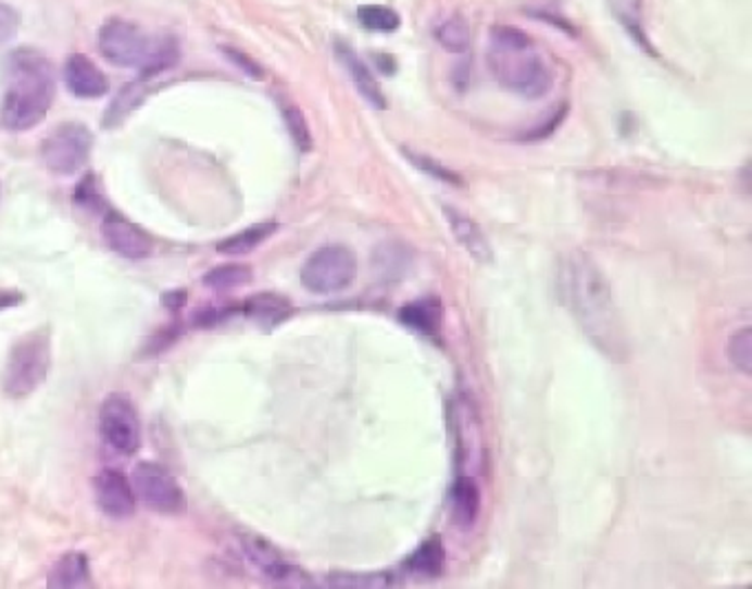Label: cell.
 I'll return each mask as SVG.
<instances>
[{
    "label": "cell",
    "instance_id": "cell-1",
    "mask_svg": "<svg viewBox=\"0 0 752 589\" xmlns=\"http://www.w3.org/2000/svg\"><path fill=\"white\" fill-rule=\"evenodd\" d=\"M561 297L587 340L610 360L625 362L629 342L607 276L585 254L574 252L561 267Z\"/></svg>",
    "mask_w": 752,
    "mask_h": 589
},
{
    "label": "cell",
    "instance_id": "cell-2",
    "mask_svg": "<svg viewBox=\"0 0 752 589\" xmlns=\"http://www.w3.org/2000/svg\"><path fill=\"white\" fill-rule=\"evenodd\" d=\"M486 60L494 80L518 98L541 100L554 87V73L546 55L539 45L518 27H492Z\"/></svg>",
    "mask_w": 752,
    "mask_h": 589
},
{
    "label": "cell",
    "instance_id": "cell-3",
    "mask_svg": "<svg viewBox=\"0 0 752 589\" xmlns=\"http://www.w3.org/2000/svg\"><path fill=\"white\" fill-rule=\"evenodd\" d=\"M55 98L53 66L36 51H16L10 83L0 104V122L10 130H29L45 120Z\"/></svg>",
    "mask_w": 752,
    "mask_h": 589
},
{
    "label": "cell",
    "instance_id": "cell-4",
    "mask_svg": "<svg viewBox=\"0 0 752 589\" xmlns=\"http://www.w3.org/2000/svg\"><path fill=\"white\" fill-rule=\"evenodd\" d=\"M102 55L122 68H137L141 76H158L179 60V47L175 38L150 36L133 23L109 21L98 38Z\"/></svg>",
    "mask_w": 752,
    "mask_h": 589
},
{
    "label": "cell",
    "instance_id": "cell-5",
    "mask_svg": "<svg viewBox=\"0 0 752 589\" xmlns=\"http://www.w3.org/2000/svg\"><path fill=\"white\" fill-rule=\"evenodd\" d=\"M51 369V331L38 327L21 336L8 353L3 366V391L12 400H23L38 391Z\"/></svg>",
    "mask_w": 752,
    "mask_h": 589
},
{
    "label": "cell",
    "instance_id": "cell-6",
    "mask_svg": "<svg viewBox=\"0 0 752 589\" xmlns=\"http://www.w3.org/2000/svg\"><path fill=\"white\" fill-rule=\"evenodd\" d=\"M358 278V256L344 243L318 248L300 270V283L318 297H334L349 289Z\"/></svg>",
    "mask_w": 752,
    "mask_h": 589
},
{
    "label": "cell",
    "instance_id": "cell-7",
    "mask_svg": "<svg viewBox=\"0 0 752 589\" xmlns=\"http://www.w3.org/2000/svg\"><path fill=\"white\" fill-rule=\"evenodd\" d=\"M133 492L135 497L153 512L177 517L188 507V499L173 473L155 462H141L133 471Z\"/></svg>",
    "mask_w": 752,
    "mask_h": 589
},
{
    "label": "cell",
    "instance_id": "cell-8",
    "mask_svg": "<svg viewBox=\"0 0 752 589\" xmlns=\"http://www.w3.org/2000/svg\"><path fill=\"white\" fill-rule=\"evenodd\" d=\"M91 149V130L85 124L66 122L45 137L40 158L53 175H75L87 164Z\"/></svg>",
    "mask_w": 752,
    "mask_h": 589
},
{
    "label": "cell",
    "instance_id": "cell-9",
    "mask_svg": "<svg viewBox=\"0 0 752 589\" xmlns=\"http://www.w3.org/2000/svg\"><path fill=\"white\" fill-rule=\"evenodd\" d=\"M100 435L120 455H135L141 447V419L126 393H111L100 406Z\"/></svg>",
    "mask_w": 752,
    "mask_h": 589
},
{
    "label": "cell",
    "instance_id": "cell-10",
    "mask_svg": "<svg viewBox=\"0 0 752 589\" xmlns=\"http://www.w3.org/2000/svg\"><path fill=\"white\" fill-rule=\"evenodd\" d=\"M239 541H241V550L246 559L272 585H278V587H312L314 585V580L308 576L305 569H300L296 563L287 561L276 550V546H272L267 539L254 532H243Z\"/></svg>",
    "mask_w": 752,
    "mask_h": 589
},
{
    "label": "cell",
    "instance_id": "cell-11",
    "mask_svg": "<svg viewBox=\"0 0 752 589\" xmlns=\"http://www.w3.org/2000/svg\"><path fill=\"white\" fill-rule=\"evenodd\" d=\"M102 235L109 248L128 261H143L153 254V248H155L148 233H143L139 226L133 224V221L124 218L120 212H113V210L104 212Z\"/></svg>",
    "mask_w": 752,
    "mask_h": 589
},
{
    "label": "cell",
    "instance_id": "cell-12",
    "mask_svg": "<svg viewBox=\"0 0 752 589\" xmlns=\"http://www.w3.org/2000/svg\"><path fill=\"white\" fill-rule=\"evenodd\" d=\"M93 488H96V501L109 519L124 522L133 517L137 497L133 492L130 481L126 479L122 471H115V468L100 471L93 479Z\"/></svg>",
    "mask_w": 752,
    "mask_h": 589
},
{
    "label": "cell",
    "instance_id": "cell-13",
    "mask_svg": "<svg viewBox=\"0 0 752 589\" xmlns=\"http://www.w3.org/2000/svg\"><path fill=\"white\" fill-rule=\"evenodd\" d=\"M443 218H446V224L450 228V233H453V237L458 239V243L481 265H490L494 261V254H492V248H490V241L488 237L484 235L481 226L477 224V221L468 214H464L462 210L458 208H450V205H443Z\"/></svg>",
    "mask_w": 752,
    "mask_h": 589
},
{
    "label": "cell",
    "instance_id": "cell-14",
    "mask_svg": "<svg viewBox=\"0 0 752 589\" xmlns=\"http://www.w3.org/2000/svg\"><path fill=\"white\" fill-rule=\"evenodd\" d=\"M64 80L68 91L83 100H98L109 93V80L104 76V71L80 53H75L66 60Z\"/></svg>",
    "mask_w": 752,
    "mask_h": 589
},
{
    "label": "cell",
    "instance_id": "cell-15",
    "mask_svg": "<svg viewBox=\"0 0 752 589\" xmlns=\"http://www.w3.org/2000/svg\"><path fill=\"white\" fill-rule=\"evenodd\" d=\"M336 55L342 62V66L347 68L349 78L353 80L358 93L373 106V109H387V98L375 80V76L371 73V68L360 60V55L347 45V42H336Z\"/></svg>",
    "mask_w": 752,
    "mask_h": 589
},
{
    "label": "cell",
    "instance_id": "cell-16",
    "mask_svg": "<svg viewBox=\"0 0 752 589\" xmlns=\"http://www.w3.org/2000/svg\"><path fill=\"white\" fill-rule=\"evenodd\" d=\"M89 582H91V565L87 554L78 550L62 554L53 563L47 576L49 589H75V587H87Z\"/></svg>",
    "mask_w": 752,
    "mask_h": 589
},
{
    "label": "cell",
    "instance_id": "cell-17",
    "mask_svg": "<svg viewBox=\"0 0 752 589\" xmlns=\"http://www.w3.org/2000/svg\"><path fill=\"white\" fill-rule=\"evenodd\" d=\"M450 505H453V519L460 528L468 530L475 526L479 510H481V494L473 477L460 475L450 488Z\"/></svg>",
    "mask_w": 752,
    "mask_h": 589
},
{
    "label": "cell",
    "instance_id": "cell-18",
    "mask_svg": "<svg viewBox=\"0 0 752 589\" xmlns=\"http://www.w3.org/2000/svg\"><path fill=\"white\" fill-rule=\"evenodd\" d=\"M239 314L261 323L263 327H274L287 321L293 314V308L285 297H278V293H256V297L248 299L239 308Z\"/></svg>",
    "mask_w": 752,
    "mask_h": 589
},
{
    "label": "cell",
    "instance_id": "cell-19",
    "mask_svg": "<svg viewBox=\"0 0 752 589\" xmlns=\"http://www.w3.org/2000/svg\"><path fill=\"white\" fill-rule=\"evenodd\" d=\"M610 10L616 16V21L625 27V32L631 36V40L644 49L649 55H655V49L649 40V34L644 29V3L642 0H610Z\"/></svg>",
    "mask_w": 752,
    "mask_h": 589
},
{
    "label": "cell",
    "instance_id": "cell-20",
    "mask_svg": "<svg viewBox=\"0 0 752 589\" xmlns=\"http://www.w3.org/2000/svg\"><path fill=\"white\" fill-rule=\"evenodd\" d=\"M400 321L426 338H437L441 329L439 299H419L400 310Z\"/></svg>",
    "mask_w": 752,
    "mask_h": 589
},
{
    "label": "cell",
    "instance_id": "cell-21",
    "mask_svg": "<svg viewBox=\"0 0 752 589\" xmlns=\"http://www.w3.org/2000/svg\"><path fill=\"white\" fill-rule=\"evenodd\" d=\"M276 230H278V224H256V226L241 230L239 235H235L230 239L221 241L216 246V250L221 254H228V256H243V254L254 252L259 246H263L272 235H276Z\"/></svg>",
    "mask_w": 752,
    "mask_h": 589
},
{
    "label": "cell",
    "instance_id": "cell-22",
    "mask_svg": "<svg viewBox=\"0 0 752 589\" xmlns=\"http://www.w3.org/2000/svg\"><path fill=\"white\" fill-rule=\"evenodd\" d=\"M252 278H254V272L248 265L228 263V265H218L205 272L201 283L214 291H230V289L246 287L248 283H252Z\"/></svg>",
    "mask_w": 752,
    "mask_h": 589
},
{
    "label": "cell",
    "instance_id": "cell-23",
    "mask_svg": "<svg viewBox=\"0 0 752 589\" xmlns=\"http://www.w3.org/2000/svg\"><path fill=\"white\" fill-rule=\"evenodd\" d=\"M446 563V552L439 539H430L422 543L406 561V569L419 576H437L443 569Z\"/></svg>",
    "mask_w": 752,
    "mask_h": 589
},
{
    "label": "cell",
    "instance_id": "cell-24",
    "mask_svg": "<svg viewBox=\"0 0 752 589\" xmlns=\"http://www.w3.org/2000/svg\"><path fill=\"white\" fill-rule=\"evenodd\" d=\"M435 38L450 53H466L471 47V29L458 16L446 18L443 23H439L435 29Z\"/></svg>",
    "mask_w": 752,
    "mask_h": 589
},
{
    "label": "cell",
    "instance_id": "cell-25",
    "mask_svg": "<svg viewBox=\"0 0 752 589\" xmlns=\"http://www.w3.org/2000/svg\"><path fill=\"white\" fill-rule=\"evenodd\" d=\"M726 353L730 364L743 376L752 374V329L741 327L737 329L726 344Z\"/></svg>",
    "mask_w": 752,
    "mask_h": 589
},
{
    "label": "cell",
    "instance_id": "cell-26",
    "mask_svg": "<svg viewBox=\"0 0 752 589\" xmlns=\"http://www.w3.org/2000/svg\"><path fill=\"white\" fill-rule=\"evenodd\" d=\"M358 21L368 32L393 34L400 29V16L385 5H362L358 8Z\"/></svg>",
    "mask_w": 752,
    "mask_h": 589
},
{
    "label": "cell",
    "instance_id": "cell-27",
    "mask_svg": "<svg viewBox=\"0 0 752 589\" xmlns=\"http://www.w3.org/2000/svg\"><path fill=\"white\" fill-rule=\"evenodd\" d=\"M280 111H283L285 126L293 139V143L298 146V151L310 153L314 149V137H312V130H310V124H308L303 111L293 104H283Z\"/></svg>",
    "mask_w": 752,
    "mask_h": 589
},
{
    "label": "cell",
    "instance_id": "cell-28",
    "mask_svg": "<svg viewBox=\"0 0 752 589\" xmlns=\"http://www.w3.org/2000/svg\"><path fill=\"white\" fill-rule=\"evenodd\" d=\"M329 587L340 589H371V587H391L398 580L391 574H331L327 576Z\"/></svg>",
    "mask_w": 752,
    "mask_h": 589
},
{
    "label": "cell",
    "instance_id": "cell-29",
    "mask_svg": "<svg viewBox=\"0 0 752 589\" xmlns=\"http://www.w3.org/2000/svg\"><path fill=\"white\" fill-rule=\"evenodd\" d=\"M75 203H78L80 208L89 210V212H98V210H104V199L100 195V186H98V179L96 175H87L78 188H75V195H73Z\"/></svg>",
    "mask_w": 752,
    "mask_h": 589
},
{
    "label": "cell",
    "instance_id": "cell-30",
    "mask_svg": "<svg viewBox=\"0 0 752 589\" xmlns=\"http://www.w3.org/2000/svg\"><path fill=\"white\" fill-rule=\"evenodd\" d=\"M139 102V96H137V85H130V87H124V91L115 98V102L111 104L106 117H104V126H117L130 109H135V104Z\"/></svg>",
    "mask_w": 752,
    "mask_h": 589
},
{
    "label": "cell",
    "instance_id": "cell-31",
    "mask_svg": "<svg viewBox=\"0 0 752 589\" xmlns=\"http://www.w3.org/2000/svg\"><path fill=\"white\" fill-rule=\"evenodd\" d=\"M404 153H406V158H409L411 164H415L419 171L428 173L430 177L441 179V181H446V184H462V179H460L455 173H450V171L443 168L439 162H435V160H430V158H424V155H417V153H409V151H404Z\"/></svg>",
    "mask_w": 752,
    "mask_h": 589
},
{
    "label": "cell",
    "instance_id": "cell-32",
    "mask_svg": "<svg viewBox=\"0 0 752 589\" xmlns=\"http://www.w3.org/2000/svg\"><path fill=\"white\" fill-rule=\"evenodd\" d=\"M21 29V16L14 8L0 3V45L12 40Z\"/></svg>",
    "mask_w": 752,
    "mask_h": 589
},
{
    "label": "cell",
    "instance_id": "cell-33",
    "mask_svg": "<svg viewBox=\"0 0 752 589\" xmlns=\"http://www.w3.org/2000/svg\"><path fill=\"white\" fill-rule=\"evenodd\" d=\"M223 51H225V55H228L243 73H248V76H252V78H256V80L263 78V68H261L252 58H248L243 51L230 49V47H223Z\"/></svg>",
    "mask_w": 752,
    "mask_h": 589
},
{
    "label": "cell",
    "instance_id": "cell-34",
    "mask_svg": "<svg viewBox=\"0 0 752 589\" xmlns=\"http://www.w3.org/2000/svg\"><path fill=\"white\" fill-rule=\"evenodd\" d=\"M186 301H188V291L186 289H175V291H168V293H164V299H162V303L171 310V312H177V310H181L184 305H186Z\"/></svg>",
    "mask_w": 752,
    "mask_h": 589
},
{
    "label": "cell",
    "instance_id": "cell-35",
    "mask_svg": "<svg viewBox=\"0 0 752 589\" xmlns=\"http://www.w3.org/2000/svg\"><path fill=\"white\" fill-rule=\"evenodd\" d=\"M23 303L21 291H0V310H10Z\"/></svg>",
    "mask_w": 752,
    "mask_h": 589
}]
</instances>
